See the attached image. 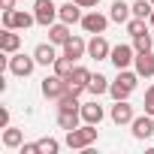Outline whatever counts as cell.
Masks as SVG:
<instances>
[{
	"label": "cell",
	"instance_id": "cell-12",
	"mask_svg": "<svg viewBox=\"0 0 154 154\" xmlns=\"http://www.w3.org/2000/svg\"><path fill=\"white\" fill-rule=\"evenodd\" d=\"M109 118L121 127V124H133V106L127 103V100H115V106H112V112H109Z\"/></svg>",
	"mask_w": 154,
	"mask_h": 154
},
{
	"label": "cell",
	"instance_id": "cell-29",
	"mask_svg": "<svg viewBox=\"0 0 154 154\" xmlns=\"http://www.w3.org/2000/svg\"><path fill=\"white\" fill-rule=\"evenodd\" d=\"M145 30H148V27H145V18H136V15H133V18L127 21V33H130V36H139V33H145Z\"/></svg>",
	"mask_w": 154,
	"mask_h": 154
},
{
	"label": "cell",
	"instance_id": "cell-23",
	"mask_svg": "<svg viewBox=\"0 0 154 154\" xmlns=\"http://www.w3.org/2000/svg\"><path fill=\"white\" fill-rule=\"evenodd\" d=\"M109 85H112V82L106 79V75H100V72H97V75H91V85H88V91H91L94 97H100V94H109Z\"/></svg>",
	"mask_w": 154,
	"mask_h": 154
},
{
	"label": "cell",
	"instance_id": "cell-10",
	"mask_svg": "<svg viewBox=\"0 0 154 154\" xmlns=\"http://www.w3.org/2000/svg\"><path fill=\"white\" fill-rule=\"evenodd\" d=\"M130 127H133V136H136L139 142H145V139H151V136H154V115H148V112H145V115L133 118V124H130Z\"/></svg>",
	"mask_w": 154,
	"mask_h": 154
},
{
	"label": "cell",
	"instance_id": "cell-32",
	"mask_svg": "<svg viewBox=\"0 0 154 154\" xmlns=\"http://www.w3.org/2000/svg\"><path fill=\"white\" fill-rule=\"evenodd\" d=\"M75 3H79V6H82V9H94V6H97V3H100V0H75Z\"/></svg>",
	"mask_w": 154,
	"mask_h": 154
},
{
	"label": "cell",
	"instance_id": "cell-14",
	"mask_svg": "<svg viewBox=\"0 0 154 154\" xmlns=\"http://www.w3.org/2000/svg\"><path fill=\"white\" fill-rule=\"evenodd\" d=\"M18 45H21V36L12 27H3V33H0V51H3V54H15Z\"/></svg>",
	"mask_w": 154,
	"mask_h": 154
},
{
	"label": "cell",
	"instance_id": "cell-6",
	"mask_svg": "<svg viewBox=\"0 0 154 154\" xmlns=\"http://www.w3.org/2000/svg\"><path fill=\"white\" fill-rule=\"evenodd\" d=\"M6 66H9V72H12V75H18V79H27V75L33 72V66H36V57H33V54L27 57V54H18V51H15V54L9 57V63H6Z\"/></svg>",
	"mask_w": 154,
	"mask_h": 154
},
{
	"label": "cell",
	"instance_id": "cell-16",
	"mask_svg": "<svg viewBox=\"0 0 154 154\" xmlns=\"http://www.w3.org/2000/svg\"><path fill=\"white\" fill-rule=\"evenodd\" d=\"M103 115H106V112H103V106L97 103V97H94L91 103H82V121H85V124H100Z\"/></svg>",
	"mask_w": 154,
	"mask_h": 154
},
{
	"label": "cell",
	"instance_id": "cell-27",
	"mask_svg": "<svg viewBox=\"0 0 154 154\" xmlns=\"http://www.w3.org/2000/svg\"><path fill=\"white\" fill-rule=\"evenodd\" d=\"M36 142H39V154H57V151H60V142L51 139V136H42V139H36Z\"/></svg>",
	"mask_w": 154,
	"mask_h": 154
},
{
	"label": "cell",
	"instance_id": "cell-17",
	"mask_svg": "<svg viewBox=\"0 0 154 154\" xmlns=\"http://www.w3.org/2000/svg\"><path fill=\"white\" fill-rule=\"evenodd\" d=\"M63 54H66V57H72V60H79V57H85V54H88V42H85L82 36H69V39H66V45H63Z\"/></svg>",
	"mask_w": 154,
	"mask_h": 154
},
{
	"label": "cell",
	"instance_id": "cell-20",
	"mask_svg": "<svg viewBox=\"0 0 154 154\" xmlns=\"http://www.w3.org/2000/svg\"><path fill=\"white\" fill-rule=\"evenodd\" d=\"M109 18H112V21H118V24H127V21L133 18V6H127L124 0H115V3H112V12H109Z\"/></svg>",
	"mask_w": 154,
	"mask_h": 154
},
{
	"label": "cell",
	"instance_id": "cell-15",
	"mask_svg": "<svg viewBox=\"0 0 154 154\" xmlns=\"http://www.w3.org/2000/svg\"><path fill=\"white\" fill-rule=\"evenodd\" d=\"M33 57H36V63H42V66H48V63H54L60 54L54 51V42H39L36 48H33Z\"/></svg>",
	"mask_w": 154,
	"mask_h": 154
},
{
	"label": "cell",
	"instance_id": "cell-9",
	"mask_svg": "<svg viewBox=\"0 0 154 154\" xmlns=\"http://www.w3.org/2000/svg\"><path fill=\"white\" fill-rule=\"evenodd\" d=\"M109 60H112V63H115L118 69H127V66H130V63L136 60V48H133V45H124V42H121V45H115V48H112Z\"/></svg>",
	"mask_w": 154,
	"mask_h": 154
},
{
	"label": "cell",
	"instance_id": "cell-11",
	"mask_svg": "<svg viewBox=\"0 0 154 154\" xmlns=\"http://www.w3.org/2000/svg\"><path fill=\"white\" fill-rule=\"evenodd\" d=\"M91 69L88 66H72V72H69V91H75V94H82V91H88V85H91Z\"/></svg>",
	"mask_w": 154,
	"mask_h": 154
},
{
	"label": "cell",
	"instance_id": "cell-31",
	"mask_svg": "<svg viewBox=\"0 0 154 154\" xmlns=\"http://www.w3.org/2000/svg\"><path fill=\"white\" fill-rule=\"evenodd\" d=\"M21 154H39V142H21Z\"/></svg>",
	"mask_w": 154,
	"mask_h": 154
},
{
	"label": "cell",
	"instance_id": "cell-28",
	"mask_svg": "<svg viewBox=\"0 0 154 154\" xmlns=\"http://www.w3.org/2000/svg\"><path fill=\"white\" fill-rule=\"evenodd\" d=\"M151 45H154V39H151L148 30L139 33V36H133V48H136V51H151Z\"/></svg>",
	"mask_w": 154,
	"mask_h": 154
},
{
	"label": "cell",
	"instance_id": "cell-3",
	"mask_svg": "<svg viewBox=\"0 0 154 154\" xmlns=\"http://www.w3.org/2000/svg\"><path fill=\"white\" fill-rule=\"evenodd\" d=\"M69 91V79H63V75H45L42 79V97H48V100H60L63 94Z\"/></svg>",
	"mask_w": 154,
	"mask_h": 154
},
{
	"label": "cell",
	"instance_id": "cell-8",
	"mask_svg": "<svg viewBox=\"0 0 154 154\" xmlns=\"http://www.w3.org/2000/svg\"><path fill=\"white\" fill-rule=\"evenodd\" d=\"M109 54H112V45L106 42V36H103V33H94L91 42H88V57H94V60H109Z\"/></svg>",
	"mask_w": 154,
	"mask_h": 154
},
{
	"label": "cell",
	"instance_id": "cell-33",
	"mask_svg": "<svg viewBox=\"0 0 154 154\" xmlns=\"http://www.w3.org/2000/svg\"><path fill=\"white\" fill-rule=\"evenodd\" d=\"M0 127H9V109H0Z\"/></svg>",
	"mask_w": 154,
	"mask_h": 154
},
{
	"label": "cell",
	"instance_id": "cell-22",
	"mask_svg": "<svg viewBox=\"0 0 154 154\" xmlns=\"http://www.w3.org/2000/svg\"><path fill=\"white\" fill-rule=\"evenodd\" d=\"M21 142H24V133L18 127H3V145L6 148H21Z\"/></svg>",
	"mask_w": 154,
	"mask_h": 154
},
{
	"label": "cell",
	"instance_id": "cell-18",
	"mask_svg": "<svg viewBox=\"0 0 154 154\" xmlns=\"http://www.w3.org/2000/svg\"><path fill=\"white\" fill-rule=\"evenodd\" d=\"M57 18L66 21V24H75V21H82V6L75 3V0H69V3H63L57 9Z\"/></svg>",
	"mask_w": 154,
	"mask_h": 154
},
{
	"label": "cell",
	"instance_id": "cell-36",
	"mask_svg": "<svg viewBox=\"0 0 154 154\" xmlns=\"http://www.w3.org/2000/svg\"><path fill=\"white\" fill-rule=\"evenodd\" d=\"M151 3H154V0H151Z\"/></svg>",
	"mask_w": 154,
	"mask_h": 154
},
{
	"label": "cell",
	"instance_id": "cell-25",
	"mask_svg": "<svg viewBox=\"0 0 154 154\" xmlns=\"http://www.w3.org/2000/svg\"><path fill=\"white\" fill-rule=\"evenodd\" d=\"M51 66H54V72H57V75H63V79H69V72H72V57L60 54V57H57V60H54Z\"/></svg>",
	"mask_w": 154,
	"mask_h": 154
},
{
	"label": "cell",
	"instance_id": "cell-24",
	"mask_svg": "<svg viewBox=\"0 0 154 154\" xmlns=\"http://www.w3.org/2000/svg\"><path fill=\"white\" fill-rule=\"evenodd\" d=\"M66 109H82V103H79V94H75V91H66V94L57 100V112H66Z\"/></svg>",
	"mask_w": 154,
	"mask_h": 154
},
{
	"label": "cell",
	"instance_id": "cell-34",
	"mask_svg": "<svg viewBox=\"0 0 154 154\" xmlns=\"http://www.w3.org/2000/svg\"><path fill=\"white\" fill-rule=\"evenodd\" d=\"M15 3H18V0H0V6H3V12H6V9H15Z\"/></svg>",
	"mask_w": 154,
	"mask_h": 154
},
{
	"label": "cell",
	"instance_id": "cell-19",
	"mask_svg": "<svg viewBox=\"0 0 154 154\" xmlns=\"http://www.w3.org/2000/svg\"><path fill=\"white\" fill-rule=\"evenodd\" d=\"M82 121V109H66V112H57V124L60 130H75Z\"/></svg>",
	"mask_w": 154,
	"mask_h": 154
},
{
	"label": "cell",
	"instance_id": "cell-2",
	"mask_svg": "<svg viewBox=\"0 0 154 154\" xmlns=\"http://www.w3.org/2000/svg\"><path fill=\"white\" fill-rule=\"evenodd\" d=\"M97 142V124H82L75 130H66V148L72 151H85Z\"/></svg>",
	"mask_w": 154,
	"mask_h": 154
},
{
	"label": "cell",
	"instance_id": "cell-30",
	"mask_svg": "<svg viewBox=\"0 0 154 154\" xmlns=\"http://www.w3.org/2000/svg\"><path fill=\"white\" fill-rule=\"evenodd\" d=\"M142 106H145V112H148V115H154V85L145 91V103H142Z\"/></svg>",
	"mask_w": 154,
	"mask_h": 154
},
{
	"label": "cell",
	"instance_id": "cell-13",
	"mask_svg": "<svg viewBox=\"0 0 154 154\" xmlns=\"http://www.w3.org/2000/svg\"><path fill=\"white\" fill-rule=\"evenodd\" d=\"M136 72L142 79H151L154 75V51H136V60H133Z\"/></svg>",
	"mask_w": 154,
	"mask_h": 154
},
{
	"label": "cell",
	"instance_id": "cell-4",
	"mask_svg": "<svg viewBox=\"0 0 154 154\" xmlns=\"http://www.w3.org/2000/svg\"><path fill=\"white\" fill-rule=\"evenodd\" d=\"M30 24H36V15H30V12H24V9H6V12H3V27L27 30Z\"/></svg>",
	"mask_w": 154,
	"mask_h": 154
},
{
	"label": "cell",
	"instance_id": "cell-1",
	"mask_svg": "<svg viewBox=\"0 0 154 154\" xmlns=\"http://www.w3.org/2000/svg\"><path fill=\"white\" fill-rule=\"evenodd\" d=\"M139 79H142V75H139L136 69H133V72H130V69H118V79L109 85V94H112L115 100H127V97L136 91Z\"/></svg>",
	"mask_w": 154,
	"mask_h": 154
},
{
	"label": "cell",
	"instance_id": "cell-5",
	"mask_svg": "<svg viewBox=\"0 0 154 154\" xmlns=\"http://www.w3.org/2000/svg\"><path fill=\"white\" fill-rule=\"evenodd\" d=\"M57 9H60V6H54V0H36V3H33L36 24L51 27V24H54V18H57Z\"/></svg>",
	"mask_w": 154,
	"mask_h": 154
},
{
	"label": "cell",
	"instance_id": "cell-21",
	"mask_svg": "<svg viewBox=\"0 0 154 154\" xmlns=\"http://www.w3.org/2000/svg\"><path fill=\"white\" fill-rule=\"evenodd\" d=\"M72 33H69V24L66 21H60V24H51L48 27V42H54V45H66V39H69Z\"/></svg>",
	"mask_w": 154,
	"mask_h": 154
},
{
	"label": "cell",
	"instance_id": "cell-26",
	"mask_svg": "<svg viewBox=\"0 0 154 154\" xmlns=\"http://www.w3.org/2000/svg\"><path fill=\"white\" fill-rule=\"evenodd\" d=\"M151 12H154L151 0H136V3H133V15L136 18H151Z\"/></svg>",
	"mask_w": 154,
	"mask_h": 154
},
{
	"label": "cell",
	"instance_id": "cell-35",
	"mask_svg": "<svg viewBox=\"0 0 154 154\" xmlns=\"http://www.w3.org/2000/svg\"><path fill=\"white\" fill-rule=\"evenodd\" d=\"M148 21H151V27H154V12H151V18H148Z\"/></svg>",
	"mask_w": 154,
	"mask_h": 154
},
{
	"label": "cell",
	"instance_id": "cell-7",
	"mask_svg": "<svg viewBox=\"0 0 154 154\" xmlns=\"http://www.w3.org/2000/svg\"><path fill=\"white\" fill-rule=\"evenodd\" d=\"M109 21L112 18H106V15H100L97 9L94 12H88V15H82V27H85V33H106V27H109Z\"/></svg>",
	"mask_w": 154,
	"mask_h": 154
}]
</instances>
